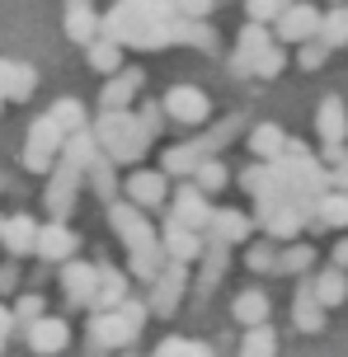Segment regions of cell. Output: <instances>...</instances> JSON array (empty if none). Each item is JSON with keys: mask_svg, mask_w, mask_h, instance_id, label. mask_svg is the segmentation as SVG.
Returning a JSON list of instances; mask_svg holds the SVG:
<instances>
[{"mask_svg": "<svg viewBox=\"0 0 348 357\" xmlns=\"http://www.w3.org/2000/svg\"><path fill=\"white\" fill-rule=\"evenodd\" d=\"M99 33L118 38L137 52L179 47V10L174 0H113L109 15H99Z\"/></svg>", "mask_w": 348, "mask_h": 357, "instance_id": "cell-1", "label": "cell"}, {"mask_svg": "<svg viewBox=\"0 0 348 357\" xmlns=\"http://www.w3.org/2000/svg\"><path fill=\"white\" fill-rule=\"evenodd\" d=\"M109 226L118 231V240L128 245V268L137 282H151L160 264H165V250H160V235L146 221L142 207H132L128 197H109Z\"/></svg>", "mask_w": 348, "mask_h": 357, "instance_id": "cell-2", "label": "cell"}, {"mask_svg": "<svg viewBox=\"0 0 348 357\" xmlns=\"http://www.w3.org/2000/svg\"><path fill=\"white\" fill-rule=\"evenodd\" d=\"M90 132H94L99 151H104L113 165H137L151 151V142H156V132H151V127L142 123V113H132V108H104L90 123Z\"/></svg>", "mask_w": 348, "mask_h": 357, "instance_id": "cell-3", "label": "cell"}, {"mask_svg": "<svg viewBox=\"0 0 348 357\" xmlns=\"http://www.w3.org/2000/svg\"><path fill=\"white\" fill-rule=\"evenodd\" d=\"M146 320H151L146 301H137V296L128 291V296L113 305V310H90L85 343H90V353H113V348H128V343L142 339Z\"/></svg>", "mask_w": 348, "mask_h": 357, "instance_id": "cell-4", "label": "cell"}, {"mask_svg": "<svg viewBox=\"0 0 348 357\" xmlns=\"http://www.w3.org/2000/svg\"><path fill=\"white\" fill-rule=\"evenodd\" d=\"M47 193H43V207H47V216H56V221H66V216L75 212V193H80V183H85V169H80V160L75 155H56V165L47 169Z\"/></svg>", "mask_w": 348, "mask_h": 357, "instance_id": "cell-5", "label": "cell"}, {"mask_svg": "<svg viewBox=\"0 0 348 357\" xmlns=\"http://www.w3.org/2000/svg\"><path fill=\"white\" fill-rule=\"evenodd\" d=\"M61 142H66V132L43 113V118H33V127H29V137H24V155H19V165L29 169V174H47L56 165V155H61Z\"/></svg>", "mask_w": 348, "mask_h": 357, "instance_id": "cell-6", "label": "cell"}, {"mask_svg": "<svg viewBox=\"0 0 348 357\" xmlns=\"http://www.w3.org/2000/svg\"><path fill=\"white\" fill-rule=\"evenodd\" d=\"M183 291H188V264L183 259H165L160 273L151 278V296H146V310L156 320H169L174 310H179Z\"/></svg>", "mask_w": 348, "mask_h": 357, "instance_id": "cell-7", "label": "cell"}, {"mask_svg": "<svg viewBox=\"0 0 348 357\" xmlns=\"http://www.w3.org/2000/svg\"><path fill=\"white\" fill-rule=\"evenodd\" d=\"M160 108H165L169 123H183V127H202L212 118V99H207L198 85H174L165 99H160Z\"/></svg>", "mask_w": 348, "mask_h": 357, "instance_id": "cell-8", "label": "cell"}, {"mask_svg": "<svg viewBox=\"0 0 348 357\" xmlns=\"http://www.w3.org/2000/svg\"><path fill=\"white\" fill-rule=\"evenodd\" d=\"M123 193H128L132 207H142V212H160L169 197V174L165 169H132L128 183H123Z\"/></svg>", "mask_w": 348, "mask_h": 357, "instance_id": "cell-9", "label": "cell"}, {"mask_svg": "<svg viewBox=\"0 0 348 357\" xmlns=\"http://www.w3.org/2000/svg\"><path fill=\"white\" fill-rule=\"evenodd\" d=\"M255 231H264L268 240H278V245H287V240H296V235L306 231V221H301L292 197H282V202H273V207L255 212Z\"/></svg>", "mask_w": 348, "mask_h": 357, "instance_id": "cell-10", "label": "cell"}, {"mask_svg": "<svg viewBox=\"0 0 348 357\" xmlns=\"http://www.w3.org/2000/svg\"><path fill=\"white\" fill-rule=\"evenodd\" d=\"M315 29H320V10L306 5V0H287L282 15L273 19L278 43H306V38H315Z\"/></svg>", "mask_w": 348, "mask_h": 357, "instance_id": "cell-11", "label": "cell"}, {"mask_svg": "<svg viewBox=\"0 0 348 357\" xmlns=\"http://www.w3.org/2000/svg\"><path fill=\"white\" fill-rule=\"evenodd\" d=\"M94 282H99V268L80 264V259H61V291H66V305L75 310H90L94 305Z\"/></svg>", "mask_w": 348, "mask_h": 357, "instance_id": "cell-12", "label": "cell"}, {"mask_svg": "<svg viewBox=\"0 0 348 357\" xmlns=\"http://www.w3.org/2000/svg\"><path fill=\"white\" fill-rule=\"evenodd\" d=\"M160 250H165V259H183V264H198V254H202V231L183 226L179 216L169 212V216H165V226H160Z\"/></svg>", "mask_w": 348, "mask_h": 357, "instance_id": "cell-13", "label": "cell"}, {"mask_svg": "<svg viewBox=\"0 0 348 357\" xmlns=\"http://www.w3.org/2000/svg\"><path fill=\"white\" fill-rule=\"evenodd\" d=\"M24 329H29V348H33L38 357H56L66 343H71V324L56 320V315H47V310H43L38 320H29Z\"/></svg>", "mask_w": 348, "mask_h": 357, "instance_id": "cell-14", "label": "cell"}, {"mask_svg": "<svg viewBox=\"0 0 348 357\" xmlns=\"http://www.w3.org/2000/svg\"><path fill=\"white\" fill-rule=\"evenodd\" d=\"M33 89H38V71L29 61H5L0 56V108L33 99Z\"/></svg>", "mask_w": 348, "mask_h": 357, "instance_id": "cell-15", "label": "cell"}, {"mask_svg": "<svg viewBox=\"0 0 348 357\" xmlns=\"http://www.w3.org/2000/svg\"><path fill=\"white\" fill-rule=\"evenodd\" d=\"M142 80H146L142 66H118V71H109L104 94H99V108H132V99L142 94Z\"/></svg>", "mask_w": 348, "mask_h": 357, "instance_id": "cell-16", "label": "cell"}, {"mask_svg": "<svg viewBox=\"0 0 348 357\" xmlns=\"http://www.w3.org/2000/svg\"><path fill=\"white\" fill-rule=\"evenodd\" d=\"M75 245H80L75 231L66 226V221H56V216H52L47 226H38L33 254H38V259H47V264H61V259H71V254H75Z\"/></svg>", "mask_w": 348, "mask_h": 357, "instance_id": "cell-17", "label": "cell"}, {"mask_svg": "<svg viewBox=\"0 0 348 357\" xmlns=\"http://www.w3.org/2000/svg\"><path fill=\"white\" fill-rule=\"evenodd\" d=\"M169 212L179 216L183 226H193V231H207V216H212V202H207V193H202L193 178H183L179 188H174V207Z\"/></svg>", "mask_w": 348, "mask_h": 357, "instance_id": "cell-18", "label": "cell"}, {"mask_svg": "<svg viewBox=\"0 0 348 357\" xmlns=\"http://www.w3.org/2000/svg\"><path fill=\"white\" fill-rule=\"evenodd\" d=\"M245 132V113H231V118H221L212 132H202V137H193V142H183V151L193 155V160H202V155H217L221 146H231Z\"/></svg>", "mask_w": 348, "mask_h": 357, "instance_id": "cell-19", "label": "cell"}, {"mask_svg": "<svg viewBox=\"0 0 348 357\" xmlns=\"http://www.w3.org/2000/svg\"><path fill=\"white\" fill-rule=\"evenodd\" d=\"M202 273H198V296H207L212 287L226 278V264H231V245L217 240V235H202Z\"/></svg>", "mask_w": 348, "mask_h": 357, "instance_id": "cell-20", "label": "cell"}, {"mask_svg": "<svg viewBox=\"0 0 348 357\" xmlns=\"http://www.w3.org/2000/svg\"><path fill=\"white\" fill-rule=\"evenodd\" d=\"M273 38H268V24H245L240 29V38H236V52H231V75H250V66H255V56L268 47Z\"/></svg>", "mask_w": 348, "mask_h": 357, "instance_id": "cell-21", "label": "cell"}, {"mask_svg": "<svg viewBox=\"0 0 348 357\" xmlns=\"http://www.w3.org/2000/svg\"><path fill=\"white\" fill-rule=\"evenodd\" d=\"M250 231H255V216L236 212V207H212L207 231H202V235H217V240H226V245H245Z\"/></svg>", "mask_w": 348, "mask_h": 357, "instance_id": "cell-22", "label": "cell"}, {"mask_svg": "<svg viewBox=\"0 0 348 357\" xmlns=\"http://www.w3.org/2000/svg\"><path fill=\"white\" fill-rule=\"evenodd\" d=\"M315 132H320V142H348V104L339 99V94H330V99H320V108H315Z\"/></svg>", "mask_w": 348, "mask_h": 357, "instance_id": "cell-23", "label": "cell"}, {"mask_svg": "<svg viewBox=\"0 0 348 357\" xmlns=\"http://www.w3.org/2000/svg\"><path fill=\"white\" fill-rule=\"evenodd\" d=\"M0 240H5V250L10 259H24V254H33V240H38V221L29 212H15L5 216V226H0Z\"/></svg>", "mask_w": 348, "mask_h": 357, "instance_id": "cell-24", "label": "cell"}, {"mask_svg": "<svg viewBox=\"0 0 348 357\" xmlns=\"http://www.w3.org/2000/svg\"><path fill=\"white\" fill-rule=\"evenodd\" d=\"M292 324L301 329V334H320V329H325V305L315 301L311 278L296 287V296H292Z\"/></svg>", "mask_w": 348, "mask_h": 357, "instance_id": "cell-25", "label": "cell"}, {"mask_svg": "<svg viewBox=\"0 0 348 357\" xmlns=\"http://www.w3.org/2000/svg\"><path fill=\"white\" fill-rule=\"evenodd\" d=\"M311 291H315V301L325 305V310L344 305L348 301V273L339 264H334V268H320V273L311 278Z\"/></svg>", "mask_w": 348, "mask_h": 357, "instance_id": "cell-26", "label": "cell"}, {"mask_svg": "<svg viewBox=\"0 0 348 357\" xmlns=\"http://www.w3.org/2000/svg\"><path fill=\"white\" fill-rule=\"evenodd\" d=\"M99 268V282H94V305L90 310H113V305L128 296V273H118L113 264H94Z\"/></svg>", "mask_w": 348, "mask_h": 357, "instance_id": "cell-27", "label": "cell"}, {"mask_svg": "<svg viewBox=\"0 0 348 357\" xmlns=\"http://www.w3.org/2000/svg\"><path fill=\"white\" fill-rule=\"evenodd\" d=\"M315 226L330 231H348V188H325L315 202Z\"/></svg>", "mask_w": 348, "mask_h": 357, "instance_id": "cell-28", "label": "cell"}, {"mask_svg": "<svg viewBox=\"0 0 348 357\" xmlns=\"http://www.w3.org/2000/svg\"><path fill=\"white\" fill-rule=\"evenodd\" d=\"M123 52H128V47H123L118 38H109V33H94L90 43H85V56H90V66L99 75L118 71V66H123Z\"/></svg>", "mask_w": 348, "mask_h": 357, "instance_id": "cell-29", "label": "cell"}, {"mask_svg": "<svg viewBox=\"0 0 348 357\" xmlns=\"http://www.w3.org/2000/svg\"><path fill=\"white\" fill-rule=\"evenodd\" d=\"M113 169H118V165H113L104 151H94L90 160H85V183H90L104 202H109V197H118V178H113Z\"/></svg>", "mask_w": 348, "mask_h": 357, "instance_id": "cell-30", "label": "cell"}, {"mask_svg": "<svg viewBox=\"0 0 348 357\" xmlns=\"http://www.w3.org/2000/svg\"><path fill=\"white\" fill-rule=\"evenodd\" d=\"M306 268H315V245H306V240H287V250H278L273 259V273H282V278H296Z\"/></svg>", "mask_w": 348, "mask_h": 357, "instance_id": "cell-31", "label": "cell"}, {"mask_svg": "<svg viewBox=\"0 0 348 357\" xmlns=\"http://www.w3.org/2000/svg\"><path fill=\"white\" fill-rule=\"evenodd\" d=\"M245 142H250V155H255V160H273L278 151H282V142H287V132L278 123H255Z\"/></svg>", "mask_w": 348, "mask_h": 357, "instance_id": "cell-32", "label": "cell"}, {"mask_svg": "<svg viewBox=\"0 0 348 357\" xmlns=\"http://www.w3.org/2000/svg\"><path fill=\"white\" fill-rule=\"evenodd\" d=\"M188 178H193V183H198L202 193L212 197V193H221V188L231 183V169H226V165H221L217 155H202V160L193 165V174H188Z\"/></svg>", "mask_w": 348, "mask_h": 357, "instance_id": "cell-33", "label": "cell"}, {"mask_svg": "<svg viewBox=\"0 0 348 357\" xmlns=\"http://www.w3.org/2000/svg\"><path fill=\"white\" fill-rule=\"evenodd\" d=\"M315 38H320L330 52H334V47H348V10H344V5H334V10H325V15H320Z\"/></svg>", "mask_w": 348, "mask_h": 357, "instance_id": "cell-34", "label": "cell"}, {"mask_svg": "<svg viewBox=\"0 0 348 357\" xmlns=\"http://www.w3.org/2000/svg\"><path fill=\"white\" fill-rule=\"evenodd\" d=\"M240 353H245V357H273V353H278V334H273V324H268V320H264V324H245Z\"/></svg>", "mask_w": 348, "mask_h": 357, "instance_id": "cell-35", "label": "cell"}, {"mask_svg": "<svg viewBox=\"0 0 348 357\" xmlns=\"http://www.w3.org/2000/svg\"><path fill=\"white\" fill-rule=\"evenodd\" d=\"M66 38H71L75 47H85L94 33H99V15H94V5H85V10H66Z\"/></svg>", "mask_w": 348, "mask_h": 357, "instance_id": "cell-36", "label": "cell"}, {"mask_svg": "<svg viewBox=\"0 0 348 357\" xmlns=\"http://www.w3.org/2000/svg\"><path fill=\"white\" fill-rule=\"evenodd\" d=\"M231 315H236V324H264L268 320V296L264 291H240Z\"/></svg>", "mask_w": 348, "mask_h": 357, "instance_id": "cell-37", "label": "cell"}, {"mask_svg": "<svg viewBox=\"0 0 348 357\" xmlns=\"http://www.w3.org/2000/svg\"><path fill=\"white\" fill-rule=\"evenodd\" d=\"M47 118H52V123L61 127V132H75V127H85V104L66 94V99H56V104L47 108Z\"/></svg>", "mask_w": 348, "mask_h": 357, "instance_id": "cell-38", "label": "cell"}, {"mask_svg": "<svg viewBox=\"0 0 348 357\" xmlns=\"http://www.w3.org/2000/svg\"><path fill=\"white\" fill-rule=\"evenodd\" d=\"M282 66H287V52H282L278 43H268V47H264V52L255 56L250 75H255V80H278V75H282Z\"/></svg>", "mask_w": 348, "mask_h": 357, "instance_id": "cell-39", "label": "cell"}, {"mask_svg": "<svg viewBox=\"0 0 348 357\" xmlns=\"http://www.w3.org/2000/svg\"><path fill=\"white\" fill-rule=\"evenodd\" d=\"M273 259H278V240H268V235L245 250V268L250 273H273Z\"/></svg>", "mask_w": 348, "mask_h": 357, "instance_id": "cell-40", "label": "cell"}, {"mask_svg": "<svg viewBox=\"0 0 348 357\" xmlns=\"http://www.w3.org/2000/svg\"><path fill=\"white\" fill-rule=\"evenodd\" d=\"M156 353H160V357H207L212 348H207V343H198V339L174 334V339H160V343H156Z\"/></svg>", "mask_w": 348, "mask_h": 357, "instance_id": "cell-41", "label": "cell"}, {"mask_svg": "<svg viewBox=\"0 0 348 357\" xmlns=\"http://www.w3.org/2000/svg\"><path fill=\"white\" fill-rule=\"evenodd\" d=\"M325 56H330V47H325L320 38H306V43H301V52H296V66H301V71H320V66H325Z\"/></svg>", "mask_w": 348, "mask_h": 357, "instance_id": "cell-42", "label": "cell"}, {"mask_svg": "<svg viewBox=\"0 0 348 357\" xmlns=\"http://www.w3.org/2000/svg\"><path fill=\"white\" fill-rule=\"evenodd\" d=\"M43 296H38V291H24V296H19L15 301V310H10V315H15V324H29V320H38V315H43Z\"/></svg>", "mask_w": 348, "mask_h": 357, "instance_id": "cell-43", "label": "cell"}, {"mask_svg": "<svg viewBox=\"0 0 348 357\" xmlns=\"http://www.w3.org/2000/svg\"><path fill=\"white\" fill-rule=\"evenodd\" d=\"M282 5H287V0H245V15L255 19V24H273V19L282 15Z\"/></svg>", "mask_w": 348, "mask_h": 357, "instance_id": "cell-44", "label": "cell"}, {"mask_svg": "<svg viewBox=\"0 0 348 357\" xmlns=\"http://www.w3.org/2000/svg\"><path fill=\"white\" fill-rule=\"evenodd\" d=\"M174 10L188 19H207L212 10H217V0H174Z\"/></svg>", "mask_w": 348, "mask_h": 357, "instance_id": "cell-45", "label": "cell"}, {"mask_svg": "<svg viewBox=\"0 0 348 357\" xmlns=\"http://www.w3.org/2000/svg\"><path fill=\"white\" fill-rule=\"evenodd\" d=\"M137 113H142V123H146L151 132L160 137V127H165V108H160V104H156V99H151V104H142V108H137Z\"/></svg>", "mask_w": 348, "mask_h": 357, "instance_id": "cell-46", "label": "cell"}, {"mask_svg": "<svg viewBox=\"0 0 348 357\" xmlns=\"http://www.w3.org/2000/svg\"><path fill=\"white\" fill-rule=\"evenodd\" d=\"M325 174H330V188H348V151L334 165H325Z\"/></svg>", "mask_w": 348, "mask_h": 357, "instance_id": "cell-47", "label": "cell"}, {"mask_svg": "<svg viewBox=\"0 0 348 357\" xmlns=\"http://www.w3.org/2000/svg\"><path fill=\"white\" fill-rule=\"evenodd\" d=\"M19 287V268L15 264H0V296H10Z\"/></svg>", "mask_w": 348, "mask_h": 357, "instance_id": "cell-48", "label": "cell"}, {"mask_svg": "<svg viewBox=\"0 0 348 357\" xmlns=\"http://www.w3.org/2000/svg\"><path fill=\"white\" fill-rule=\"evenodd\" d=\"M15 334V315H10V305H0V353H5V339Z\"/></svg>", "mask_w": 348, "mask_h": 357, "instance_id": "cell-49", "label": "cell"}, {"mask_svg": "<svg viewBox=\"0 0 348 357\" xmlns=\"http://www.w3.org/2000/svg\"><path fill=\"white\" fill-rule=\"evenodd\" d=\"M334 264H339V268H348V235L339 240V245H334Z\"/></svg>", "mask_w": 348, "mask_h": 357, "instance_id": "cell-50", "label": "cell"}, {"mask_svg": "<svg viewBox=\"0 0 348 357\" xmlns=\"http://www.w3.org/2000/svg\"><path fill=\"white\" fill-rule=\"evenodd\" d=\"M85 5H90V0H66V10H85Z\"/></svg>", "mask_w": 348, "mask_h": 357, "instance_id": "cell-51", "label": "cell"}, {"mask_svg": "<svg viewBox=\"0 0 348 357\" xmlns=\"http://www.w3.org/2000/svg\"><path fill=\"white\" fill-rule=\"evenodd\" d=\"M0 226H5V216H0Z\"/></svg>", "mask_w": 348, "mask_h": 357, "instance_id": "cell-52", "label": "cell"}, {"mask_svg": "<svg viewBox=\"0 0 348 357\" xmlns=\"http://www.w3.org/2000/svg\"><path fill=\"white\" fill-rule=\"evenodd\" d=\"M344 10H348V0H344Z\"/></svg>", "mask_w": 348, "mask_h": 357, "instance_id": "cell-53", "label": "cell"}, {"mask_svg": "<svg viewBox=\"0 0 348 357\" xmlns=\"http://www.w3.org/2000/svg\"><path fill=\"white\" fill-rule=\"evenodd\" d=\"M0 183H5V178H0Z\"/></svg>", "mask_w": 348, "mask_h": 357, "instance_id": "cell-54", "label": "cell"}]
</instances>
